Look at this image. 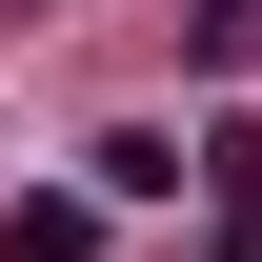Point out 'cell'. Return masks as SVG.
<instances>
[{
    "label": "cell",
    "instance_id": "cell-2",
    "mask_svg": "<svg viewBox=\"0 0 262 262\" xmlns=\"http://www.w3.org/2000/svg\"><path fill=\"white\" fill-rule=\"evenodd\" d=\"M81 182H101V202H182V141H162V121H121V141H101Z\"/></svg>",
    "mask_w": 262,
    "mask_h": 262
},
{
    "label": "cell",
    "instance_id": "cell-3",
    "mask_svg": "<svg viewBox=\"0 0 262 262\" xmlns=\"http://www.w3.org/2000/svg\"><path fill=\"white\" fill-rule=\"evenodd\" d=\"M182 61H262V0H182Z\"/></svg>",
    "mask_w": 262,
    "mask_h": 262
},
{
    "label": "cell",
    "instance_id": "cell-1",
    "mask_svg": "<svg viewBox=\"0 0 262 262\" xmlns=\"http://www.w3.org/2000/svg\"><path fill=\"white\" fill-rule=\"evenodd\" d=\"M101 222H121L101 182H40V202H0V262H101Z\"/></svg>",
    "mask_w": 262,
    "mask_h": 262
}]
</instances>
